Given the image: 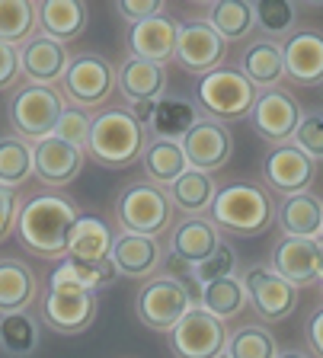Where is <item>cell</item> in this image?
I'll use <instances>...</instances> for the list:
<instances>
[{
	"label": "cell",
	"instance_id": "6da1fadb",
	"mask_svg": "<svg viewBox=\"0 0 323 358\" xmlns=\"http://www.w3.org/2000/svg\"><path fill=\"white\" fill-rule=\"evenodd\" d=\"M80 217L77 205L61 192L32 195L16 217V240L29 256L42 259H68V240L74 221Z\"/></svg>",
	"mask_w": 323,
	"mask_h": 358
},
{
	"label": "cell",
	"instance_id": "7a4b0ae2",
	"mask_svg": "<svg viewBox=\"0 0 323 358\" xmlns=\"http://www.w3.org/2000/svg\"><path fill=\"white\" fill-rule=\"evenodd\" d=\"M144 144H148V128L138 125L125 106H106L93 115L83 154H90L99 166L125 170L141 160Z\"/></svg>",
	"mask_w": 323,
	"mask_h": 358
},
{
	"label": "cell",
	"instance_id": "3957f363",
	"mask_svg": "<svg viewBox=\"0 0 323 358\" xmlns=\"http://www.w3.org/2000/svg\"><path fill=\"white\" fill-rule=\"evenodd\" d=\"M211 224L237 237H259L275 224V199L256 182H227L211 199Z\"/></svg>",
	"mask_w": 323,
	"mask_h": 358
},
{
	"label": "cell",
	"instance_id": "277c9868",
	"mask_svg": "<svg viewBox=\"0 0 323 358\" xmlns=\"http://www.w3.org/2000/svg\"><path fill=\"white\" fill-rule=\"evenodd\" d=\"M192 307H199V285L182 282L176 275L148 278L135 298L138 320L157 333H170Z\"/></svg>",
	"mask_w": 323,
	"mask_h": 358
},
{
	"label": "cell",
	"instance_id": "5b68a950",
	"mask_svg": "<svg viewBox=\"0 0 323 358\" xmlns=\"http://www.w3.org/2000/svg\"><path fill=\"white\" fill-rule=\"evenodd\" d=\"M256 93H259V90H256L241 71L221 64V67H215L211 74L199 77V83H196L199 106L196 109L202 112L205 119L224 122V125L227 122H241L253 112Z\"/></svg>",
	"mask_w": 323,
	"mask_h": 358
},
{
	"label": "cell",
	"instance_id": "8992f818",
	"mask_svg": "<svg viewBox=\"0 0 323 358\" xmlns=\"http://www.w3.org/2000/svg\"><path fill=\"white\" fill-rule=\"evenodd\" d=\"M64 106L68 103H64L58 87H42V83L16 87L7 103L10 128H13V134L36 144L48 134H55V125H58Z\"/></svg>",
	"mask_w": 323,
	"mask_h": 358
},
{
	"label": "cell",
	"instance_id": "52a82bcc",
	"mask_svg": "<svg viewBox=\"0 0 323 358\" xmlns=\"http://www.w3.org/2000/svg\"><path fill=\"white\" fill-rule=\"evenodd\" d=\"M115 221L122 234H141V237H160L173 221V201L164 186L154 182H131L115 199Z\"/></svg>",
	"mask_w": 323,
	"mask_h": 358
},
{
	"label": "cell",
	"instance_id": "ba28073f",
	"mask_svg": "<svg viewBox=\"0 0 323 358\" xmlns=\"http://www.w3.org/2000/svg\"><path fill=\"white\" fill-rule=\"evenodd\" d=\"M115 93V67L109 64V58L96 52L74 55L61 77V96L64 103L80 106V109H93V106L109 103V96Z\"/></svg>",
	"mask_w": 323,
	"mask_h": 358
},
{
	"label": "cell",
	"instance_id": "9c48e42d",
	"mask_svg": "<svg viewBox=\"0 0 323 358\" xmlns=\"http://www.w3.org/2000/svg\"><path fill=\"white\" fill-rule=\"evenodd\" d=\"M241 282L247 288V301L259 313V320L266 323L288 320L294 313V307H298V288L292 282H285L272 266L247 268Z\"/></svg>",
	"mask_w": 323,
	"mask_h": 358
},
{
	"label": "cell",
	"instance_id": "30bf717a",
	"mask_svg": "<svg viewBox=\"0 0 323 358\" xmlns=\"http://www.w3.org/2000/svg\"><path fill=\"white\" fill-rule=\"evenodd\" d=\"M227 327L221 320H215L211 313H205L202 307L192 310L170 329V349L176 358H215L224 352L227 345Z\"/></svg>",
	"mask_w": 323,
	"mask_h": 358
},
{
	"label": "cell",
	"instance_id": "8fae6325",
	"mask_svg": "<svg viewBox=\"0 0 323 358\" xmlns=\"http://www.w3.org/2000/svg\"><path fill=\"white\" fill-rule=\"evenodd\" d=\"M227 42L211 29L205 20H186L176 29V55L180 67H186L189 74H211L215 67L224 64Z\"/></svg>",
	"mask_w": 323,
	"mask_h": 358
},
{
	"label": "cell",
	"instance_id": "7c38bea8",
	"mask_svg": "<svg viewBox=\"0 0 323 358\" xmlns=\"http://www.w3.org/2000/svg\"><path fill=\"white\" fill-rule=\"evenodd\" d=\"M99 301L90 291H71V288H48L45 301H42V323L52 333L61 336H80L96 323Z\"/></svg>",
	"mask_w": 323,
	"mask_h": 358
},
{
	"label": "cell",
	"instance_id": "4fadbf2b",
	"mask_svg": "<svg viewBox=\"0 0 323 358\" xmlns=\"http://www.w3.org/2000/svg\"><path fill=\"white\" fill-rule=\"evenodd\" d=\"M250 122H253L256 134L278 144H292V134L301 122V106L298 99L282 87H272V90H259L256 93V103L253 112H250Z\"/></svg>",
	"mask_w": 323,
	"mask_h": 358
},
{
	"label": "cell",
	"instance_id": "5bb4252c",
	"mask_svg": "<svg viewBox=\"0 0 323 358\" xmlns=\"http://www.w3.org/2000/svg\"><path fill=\"white\" fill-rule=\"evenodd\" d=\"M182 154H186V164L192 170H202V173H215L231 160V150H234V138H231V128L224 122H215V119H199L196 125L186 131V138L180 141Z\"/></svg>",
	"mask_w": 323,
	"mask_h": 358
},
{
	"label": "cell",
	"instance_id": "9a60e30c",
	"mask_svg": "<svg viewBox=\"0 0 323 358\" xmlns=\"http://www.w3.org/2000/svg\"><path fill=\"white\" fill-rule=\"evenodd\" d=\"M272 268L278 275L292 282L294 288H308V285L323 278V243L320 237H282L272 250Z\"/></svg>",
	"mask_w": 323,
	"mask_h": 358
},
{
	"label": "cell",
	"instance_id": "2e32d148",
	"mask_svg": "<svg viewBox=\"0 0 323 358\" xmlns=\"http://www.w3.org/2000/svg\"><path fill=\"white\" fill-rule=\"evenodd\" d=\"M314 176H317V164L294 144H278L263 157V179L266 186L278 195L308 192Z\"/></svg>",
	"mask_w": 323,
	"mask_h": 358
},
{
	"label": "cell",
	"instance_id": "e0dca14e",
	"mask_svg": "<svg viewBox=\"0 0 323 358\" xmlns=\"http://www.w3.org/2000/svg\"><path fill=\"white\" fill-rule=\"evenodd\" d=\"M83 157H87L83 148H74V144L48 134V138L32 144V173H36L45 186L61 189L80 176Z\"/></svg>",
	"mask_w": 323,
	"mask_h": 358
},
{
	"label": "cell",
	"instance_id": "ac0fdd59",
	"mask_svg": "<svg viewBox=\"0 0 323 358\" xmlns=\"http://www.w3.org/2000/svg\"><path fill=\"white\" fill-rule=\"evenodd\" d=\"M176 29H180V22L170 20L166 13L154 16V20H148V22L128 26L125 45H128V52H131V58H141V61H150V64L166 67L176 55Z\"/></svg>",
	"mask_w": 323,
	"mask_h": 358
},
{
	"label": "cell",
	"instance_id": "d6986e66",
	"mask_svg": "<svg viewBox=\"0 0 323 358\" xmlns=\"http://www.w3.org/2000/svg\"><path fill=\"white\" fill-rule=\"evenodd\" d=\"M285 77L298 87H317L323 83V32L320 29H298L282 45Z\"/></svg>",
	"mask_w": 323,
	"mask_h": 358
},
{
	"label": "cell",
	"instance_id": "ffe728a7",
	"mask_svg": "<svg viewBox=\"0 0 323 358\" xmlns=\"http://www.w3.org/2000/svg\"><path fill=\"white\" fill-rule=\"evenodd\" d=\"M109 262L115 272L125 278H154V272L164 262V246L157 237H141V234H115L113 250H109Z\"/></svg>",
	"mask_w": 323,
	"mask_h": 358
},
{
	"label": "cell",
	"instance_id": "44dd1931",
	"mask_svg": "<svg viewBox=\"0 0 323 358\" xmlns=\"http://www.w3.org/2000/svg\"><path fill=\"white\" fill-rule=\"evenodd\" d=\"M68 64H71L68 45L55 42L48 36H32L26 45H20V71H23V77L29 83L55 87V83H61Z\"/></svg>",
	"mask_w": 323,
	"mask_h": 358
},
{
	"label": "cell",
	"instance_id": "7402d4cb",
	"mask_svg": "<svg viewBox=\"0 0 323 358\" xmlns=\"http://www.w3.org/2000/svg\"><path fill=\"white\" fill-rule=\"evenodd\" d=\"M87 20H90V10L83 0H42L36 7V29H42L38 36H48L61 45L83 36Z\"/></svg>",
	"mask_w": 323,
	"mask_h": 358
},
{
	"label": "cell",
	"instance_id": "603a6c76",
	"mask_svg": "<svg viewBox=\"0 0 323 358\" xmlns=\"http://www.w3.org/2000/svg\"><path fill=\"white\" fill-rule=\"evenodd\" d=\"M221 246V231L211 224V217H182L173 227V240H170V253L186 266H199L205 262L215 250Z\"/></svg>",
	"mask_w": 323,
	"mask_h": 358
},
{
	"label": "cell",
	"instance_id": "cb8c5ba5",
	"mask_svg": "<svg viewBox=\"0 0 323 358\" xmlns=\"http://www.w3.org/2000/svg\"><path fill=\"white\" fill-rule=\"evenodd\" d=\"M275 221L285 237H308L317 240L323 227V201L314 192L285 195L275 208Z\"/></svg>",
	"mask_w": 323,
	"mask_h": 358
},
{
	"label": "cell",
	"instance_id": "d4e9b609",
	"mask_svg": "<svg viewBox=\"0 0 323 358\" xmlns=\"http://www.w3.org/2000/svg\"><path fill=\"white\" fill-rule=\"evenodd\" d=\"M115 87L122 90V96L128 103H157L166 96V67L150 64L141 58H128L125 64L115 71Z\"/></svg>",
	"mask_w": 323,
	"mask_h": 358
},
{
	"label": "cell",
	"instance_id": "484cf974",
	"mask_svg": "<svg viewBox=\"0 0 323 358\" xmlns=\"http://www.w3.org/2000/svg\"><path fill=\"white\" fill-rule=\"evenodd\" d=\"M119 278L115 266L109 259H96V262H80V259H61L55 266L52 278H48V288L61 291V288H71V291H96L109 288V285Z\"/></svg>",
	"mask_w": 323,
	"mask_h": 358
},
{
	"label": "cell",
	"instance_id": "4316f807",
	"mask_svg": "<svg viewBox=\"0 0 323 358\" xmlns=\"http://www.w3.org/2000/svg\"><path fill=\"white\" fill-rule=\"evenodd\" d=\"M38 298V278L23 259H0V313H16L32 307Z\"/></svg>",
	"mask_w": 323,
	"mask_h": 358
},
{
	"label": "cell",
	"instance_id": "83f0119b",
	"mask_svg": "<svg viewBox=\"0 0 323 358\" xmlns=\"http://www.w3.org/2000/svg\"><path fill=\"white\" fill-rule=\"evenodd\" d=\"M241 74L253 83L256 90H272L285 77V61H282V45L269 38H256L247 45L241 58Z\"/></svg>",
	"mask_w": 323,
	"mask_h": 358
},
{
	"label": "cell",
	"instance_id": "f1b7e54d",
	"mask_svg": "<svg viewBox=\"0 0 323 358\" xmlns=\"http://www.w3.org/2000/svg\"><path fill=\"white\" fill-rule=\"evenodd\" d=\"M113 240H115V231L103 217L80 215L74 221V231H71V240H68V259H80V262L109 259Z\"/></svg>",
	"mask_w": 323,
	"mask_h": 358
},
{
	"label": "cell",
	"instance_id": "f546056e",
	"mask_svg": "<svg viewBox=\"0 0 323 358\" xmlns=\"http://www.w3.org/2000/svg\"><path fill=\"white\" fill-rule=\"evenodd\" d=\"M218 186H215V179L211 173H202V170H192L189 166L176 182L166 186V195L173 201V208H180L186 217H199L211 208V199H215Z\"/></svg>",
	"mask_w": 323,
	"mask_h": 358
},
{
	"label": "cell",
	"instance_id": "4dcf8cb0",
	"mask_svg": "<svg viewBox=\"0 0 323 358\" xmlns=\"http://www.w3.org/2000/svg\"><path fill=\"white\" fill-rule=\"evenodd\" d=\"M199 307L221 323L234 320V317L247 307V288H243L241 275L215 278V282L202 285V288H199Z\"/></svg>",
	"mask_w": 323,
	"mask_h": 358
},
{
	"label": "cell",
	"instance_id": "1f68e13d",
	"mask_svg": "<svg viewBox=\"0 0 323 358\" xmlns=\"http://www.w3.org/2000/svg\"><path fill=\"white\" fill-rule=\"evenodd\" d=\"M141 164L144 173L154 186H170L182 173L189 170L186 164V154H182L180 141H164V138H154V141L144 144V154H141Z\"/></svg>",
	"mask_w": 323,
	"mask_h": 358
},
{
	"label": "cell",
	"instance_id": "d6a6232c",
	"mask_svg": "<svg viewBox=\"0 0 323 358\" xmlns=\"http://www.w3.org/2000/svg\"><path fill=\"white\" fill-rule=\"evenodd\" d=\"M42 343V320L29 310L0 313V349L13 358H29Z\"/></svg>",
	"mask_w": 323,
	"mask_h": 358
},
{
	"label": "cell",
	"instance_id": "836d02e7",
	"mask_svg": "<svg viewBox=\"0 0 323 358\" xmlns=\"http://www.w3.org/2000/svg\"><path fill=\"white\" fill-rule=\"evenodd\" d=\"M199 119H202V112L196 109V103H189L182 96H164L157 99V109H154V119L148 128L164 141H182Z\"/></svg>",
	"mask_w": 323,
	"mask_h": 358
},
{
	"label": "cell",
	"instance_id": "e575fe53",
	"mask_svg": "<svg viewBox=\"0 0 323 358\" xmlns=\"http://www.w3.org/2000/svg\"><path fill=\"white\" fill-rule=\"evenodd\" d=\"M205 22H208L224 42H241V38H247L250 32L256 29L250 0H218V3H211Z\"/></svg>",
	"mask_w": 323,
	"mask_h": 358
},
{
	"label": "cell",
	"instance_id": "d590c367",
	"mask_svg": "<svg viewBox=\"0 0 323 358\" xmlns=\"http://www.w3.org/2000/svg\"><path fill=\"white\" fill-rule=\"evenodd\" d=\"M32 176V144L20 134H3L0 138V186L16 189Z\"/></svg>",
	"mask_w": 323,
	"mask_h": 358
},
{
	"label": "cell",
	"instance_id": "8d00e7d4",
	"mask_svg": "<svg viewBox=\"0 0 323 358\" xmlns=\"http://www.w3.org/2000/svg\"><path fill=\"white\" fill-rule=\"evenodd\" d=\"M224 352L231 358H275L278 343L269 327H263V323H247V327L234 329V333L227 336Z\"/></svg>",
	"mask_w": 323,
	"mask_h": 358
},
{
	"label": "cell",
	"instance_id": "74e56055",
	"mask_svg": "<svg viewBox=\"0 0 323 358\" xmlns=\"http://www.w3.org/2000/svg\"><path fill=\"white\" fill-rule=\"evenodd\" d=\"M253 22L263 32V38L278 42L282 36H292L294 22H298V10L292 0H253Z\"/></svg>",
	"mask_w": 323,
	"mask_h": 358
},
{
	"label": "cell",
	"instance_id": "f35d334b",
	"mask_svg": "<svg viewBox=\"0 0 323 358\" xmlns=\"http://www.w3.org/2000/svg\"><path fill=\"white\" fill-rule=\"evenodd\" d=\"M36 32V3L29 0H0V42L26 45Z\"/></svg>",
	"mask_w": 323,
	"mask_h": 358
},
{
	"label": "cell",
	"instance_id": "ab89813d",
	"mask_svg": "<svg viewBox=\"0 0 323 358\" xmlns=\"http://www.w3.org/2000/svg\"><path fill=\"white\" fill-rule=\"evenodd\" d=\"M227 275H237V253H234V246L224 243V240H221V246L208 259L192 266V282H196L199 288L215 282V278H227Z\"/></svg>",
	"mask_w": 323,
	"mask_h": 358
},
{
	"label": "cell",
	"instance_id": "60d3db41",
	"mask_svg": "<svg viewBox=\"0 0 323 358\" xmlns=\"http://www.w3.org/2000/svg\"><path fill=\"white\" fill-rule=\"evenodd\" d=\"M90 122L93 115L87 109H80V106H64V112H61L58 125H55V138H61V141L74 144V148H87V134H90Z\"/></svg>",
	"mask_w": 323,
	"mask_h": 358
},
{
	"label": "cell",
	"instance_id": "b9f144b4",
	"mask_svg": "<svg viewBox=\"0 0 323 358\" xmlns=\"http://www.w3.org/2000/svg\"><path fill=\"white\" fill-rule=\"evenodd\" d=\"M292 144L310 157V160H323V112H308L301 115L298 128L292 134Z\"/></svg>",
	"mask_w": 323,
	"mask_h": 358
},
{
	"label": "cell",
	"instance_id": "7bdbcfd3",
	"mask_svg": "<svg viewBox=\"0 0 323 358\" xmlns=\"http://www.w3.org/2000/svg\"><path fill=\"white\" fill-rule=\"evenodd\" d=\"M115 10L122 13V20L128 26H135V22H148L154 16H164V0H119Z\"/></svg>",
	"mask_w": 323,
	"mask_h": 358
},
{
	"label": "cell",
	"instance_id": "ee69618b",
	"mask_svg": "<svg viewBox=\"0 0 323 358\" xmlns=\"http://www.w3.org/2000/svg\"><path fill=\"white\" fill-rule=\"evenodd\" d=\"M20 208H23V205H20V192H16V189H3V186H0V243L13 237Z\"/></svg>",
	"mask_w": 323,
	"mask_h": 358
},
{
	"label": "cell",
	"instance_id": "f6af8a7d",
	"mask_svg": "<svg viewBox=\"0 0 323 358\" xmlns=\"http://www.w3.org/2000/svg\"><path fill=\"white\" fill-rule=\"evenodd\" d=\"M20 77H23V71H20V48L0 42V90H13L20 83Z\"/></svg>",
	"mask_w": 323,
	"mask_h": 358
},
{
	"label": "cell",
	"instance_id": "bcb514c9",
	"mask_svg": "<svg viewBox=\"0 0 323 358\" xmlns=\"http://www.w3.org/2000/svg\"><path fill=\"white\" fill-rule=\"evenodd\" d=\"M304 336H308V345L317 358H323V307H317L308 317V327H304Z\"/></svg>",
	"mask_w": 323,
	"mask_h": 358
},
{
	"label": "cell",
	"instance_id": "7dc6e473",
	"mask_svg": "<svg viewBox=\"0 0 323 358\" xmlns=\"http://www.w3.org/2000/svg\"><path fill=\"white\" fill-rule=\"evenodd\" d=\"M125 109H128V115H131V119H135L138 125L148 128V125H150V119H154V109H157V103L144 99V103H128Z\"/></svg>",
	"mask_w": 323,
	"mask_h": 358
},
{
	"label": "cell",
	"instance_id": "c3c4849f",
	"mask_svg": "<svg viewBox=\"0 0 323 358\" xmlns=\"http://www.w3.org/2000/svg\"><path fill=\"white\" fill-rule=\"evenodd\" d=\"M275 358H310V355H304V352H298V349H292V352H278Z\"/></svg>",
	"mask_w": 323,
	"mask_h": 358
},
{
	"label": "cell",
	"instance_id": "681fc988",
	"mask_svg": "<svg viewBox=\"0 0 323 358\" xmlns=\"http://www.w3.org/2000/svg\"><path fill=\"white\" fill-rule=\"evenodd\" d=\"M215 358H231V355H227V352H221V355H215Z\"/></svg>",
	"mask_w": 323,
	"mask_h": 358
},
{
	"label": "cell",
	"instance_id": "f907efd6",
	"mask_svg": "<svg viewBox=\"0 0 323 358\" xmlns=\"http://www.w3.org/2000/svg\"><path fill=\"white\" fill-rule=\"evenodd\" d=\"M320 240H323V227H320Z\"/></svg>",
	"mask_w": 323,
	"mask_h": 358
},
{
	"label": "cell",
	"instance_id": "816d5d0a",
	"mask_svg": "<svg viewBox=\"0 0 323 358\" xmlns=\"http://www.w3.org/2000/svg\"><path fill=\"white\" fill-rule=\"evenodd\" d=\"M320 291H323V278H320Z\"/></svg>",
	"mask_w": 323,
	"mask_h": 358
}]
</instances>
